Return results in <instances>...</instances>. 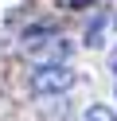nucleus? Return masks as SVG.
I'll return each mask as SVG.
<instances>
[{"label":"nucleus","instance_id":"nucleus-1","mask_svg":"<svg viewBox=\"0 0 117 121\" xmlns=\"http://www.w3.org/2000/svg\"><path fill=\"white\" fill-rule=\"evenodd\" d=\"M74 82H78V74L70 70V63H55V66H35L27 78V90L35 98H62Z\"/></svg>","mask_w":117,"mask_h":121},{"label":"nucleus","instance_id":"nucleus-2","mask_svg":"<svg viewBox=\"0 0 117 121\" xmlns=\"http://www.w3.org/2000/svg\"><path fill=\"white\" fill-rule=\"evenodd\" d=\"M66 55H70V43L62 39L59 31L55 35H47V39H39L35 47H27V59L35 66H55V63H66Z\"/></svg>","mask_w":117,"mask_h":121},{"label":"nucleus","instance_id":"nucleus-3","mask_svg":"<svg viewBox=\"0 0 117 121\" xmlns=\"http://www.w3.org/2000/svg\"><path fill=\"white\" fill-rule=\"evenodd\" d=\"M105 24H109V16H105V12H98V16L86 24V47H90V51H98L101 43H105Z\"/></svg>","mask_w":117,"mask_h":121},{"label":"nucleus","instance_id":"nucleus-4","mask_svg":"<svg viewBox=\"0 0 117 121\" xmlns=\"http://www.w3.org/2000/svg\"><path fill=\"white\" fill-rule=\"evenodd\" d=\"M47 35H55V27H51V24H35V27H27V31H23V51L35 47V43H39V39H47Z\"/></svg>","mask_w":117,"mask_h":121},{"label":"nucleus","instance_id":"nucleus-5","mask_svg":"<svg viewBox=\"0 0 117 121\" xmlns=\"http://www.w3.org/2000/svg\"><path fill=\"white\" fill-rule=\"evenodd\" d=\"M82 121H117V113L109 109V105H101V102H94L90 109L82 113Z\"/></svg>","mask_w":117,"mask_h":121},{"label":"nucleus","instance_id":"nucleus-6","mask_svg":"<svg viewBox=\"0 0 117 121\" xmlns=\"http://www.w3.org/2000/svg\"><path fill=\"white\" fill-rule=\"evenodd\" d=\"M86 4H90V0H70L66 8H74V12H78V8H86Z\"/></svg>","mask_w":117,"mask_h":121}]
</instances>
